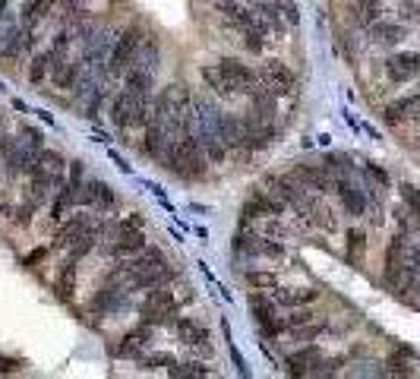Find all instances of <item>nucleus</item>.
<instances>
[{
	"mask_svg": "<svg viewBox=\"0 0 420 379\" xmlns=\"http://www.w3.org/2000/svg\"><path fill=\"white\" fill-rule=\"evenodd\" d=\"M38 159V149L29 143H13L10 139L7 155H3V171H7V180H16L22 174H32V165Z\"/></svg>",
	"mask_w": 420,
	"mask_h": 379,
	"instance_id": "6e6552de",
	"label": "nucleus"
},
{
	"mask_svg": "<svg viewBox=\"0 0 420 379\" xmlns=\"http://www.w3.org/2000/svg\"><path fill=\"white\" fill-rule=\"evenodd\" d=\"M114 202H118V196H114V190L104 180H83L79 206H98L102 212H108V209H114Z\"/></svg>",
	"mask_w": 420,
	"mask_h": 379,
	"instance_id": "f8f14e48",
	"label": "nucleus"
},
{
	"mask_svg": "<svg viewBox=\"0 0 420 379\" xmlns=\"http://www.w3.org/2000/svg\"><path fill=\"white\" fill-rule=\"evenodd\" d=\"M218 67H221V73L227 76V83L234 86L237 95H250V92L259 86V73H256L250 63L237 61V57H221Z\"/></svg>",
	"mask_w": 420,
	"mask_h": 379,
	"instance_id": "423d86ee",
	"label": "nucleus"
},
{
	"mask_svg": "<svg viewBox=\"0 0 420 379\" xmlns=\"http://www.w3.org/2000/svg\"><path fill=\"white\" fill-rule=\"evenodd\" d=\"M174 332L180 335V341L190 348H196V351H202L206 357H212V338H209V332L202 329L200 323H193V319H186V316H177V323H174Z\"/></svg>",
	"mask_w": 420,
	"mask_h": 379,
	"instance_id": "ddd939ff",
	"label": "nucleus"
},
{
	"mask_svg": "<svg viewBox=\"0 0 420 379\" xmlns=\"http://www.w3.org/2000/svg\"><path fill=\"white\" fill-rule=\"evenodd\" d=\"M149 341H152V325L143 323V325H136L133 332H127V335L120 338V345H114V357H133V360H139V354H145Z\"/></svg>",
	"mask_w": 420,
	"mask_h": 379,
	"instance_id": "4468645a",
	"label": "nucleus"
},
{
	"mask_svg": "<svg viewBox=\"0 0 420 379\" xmlns=\"http://www.w3.org/2000/svg\"><path fill=\"white\" fill-rule=\"evenodd\" d=\"M200 76H202V83H206L209 89L215 92V95H237L234 86L227 83V76L221 73L218 63H215V67H202V70H200Z\"/></svg>",
	"mask_w": 420,
	"mask_h": 379,
	"instance_id": "393cba45",
	"label": "nucleus"
},
{
	"mask_svg": "<svg viewBox=\"0 0 420 379\" xmlns=\"http://www.w3.org/2000/svg\"><path fill=\"white\" fill-rule=\"evenodd\" d=\"M149 118V98H139L133 92H120L111 102V124L118 130H130V127H143Z\"/></svg>",
	"mask_w": 420,
	"mask_h": 379,
	"instance_id": "7ed1b4c3",
	"label": "nucleus"
},
{
	"mask_svg": "<svg viewBox=\"0 0 420 379\" xmlns=\"http://www.w3.org/2000/svg\"><path fill=\"white\" fill-rule=\"evenodd\" d=\"M354 19H357V26L370 29L376 19H382V0H364V3H357V7H351Z\"/></svg>",
	"mask_w": 420,
	"mask_h": 379,
	"instance_id": "bb28decb",
	"label": "nucleus"
},
{
	"mask_svg": "<svg viewBox=\"0 0 420 379\" xmlns=\"http://www.w3.org/2000/svg\"><path fill=\"white\" fill-rule=\"evenodd\" d=\"M45 253H48V250H35V253H32V256H29V259H26V266H32V262H38V259H42Z\"/></svg>",
	"mask_w": 420,
	"mask_h": 379,
	"instance_id": "a18cd8bd",
	"label": "nucleus"
},
{
	"mask_svg": "<svg viewBox=\"0 0 420 379\" xmlns=\"http://www.w3.org/2000/svg\"><path fill=\"white\" fill-rule=\"evenodd\" d=\"M212 7L218 10L221 16H225L231 26H237V29H247V26H256V10L253 7H247V3H241V0H212Z\"/></svg>",
	"mask_w": 420,
	"mask_h": 379,
	"instance_id": "2eb2a0df",
	"label": "nucleus"
},
{
	"mask_svg": "<svg viewBox=\"0 0 420 379\" xmlns=\"http://www.w3.org/2000/svg\"><path fill=\"white\" fill-rule=\"evenodd\" d=\"M323 360V351H319L316 345H307L300 348V351H294L288 360H284V366H288L291 376H313V370H316V364Z\"/></svg>",
	"mask_w": 420,
	"mask_h": 379,
	"instance_id": "a211bd4d",
	"label": "nucleus"
},
{
	"mask_svg": "<svg viewBox=\"0 0 420 379\" xmlns=\"http://www.w3.org/2000/svg\"><path fill=\"white\" fill-rule=\"evenodd\" d=\"M420 73V51H401V54H392L386 61V76L389 83H407Z\"/></svg>",
	"mask_w": 420,
	"mask_h": 379,
	"instance_id": "9b49d317",
	"label": "nucleus"
},
{
	"mask_svg": "<svg viewBox=\"0 0 420 379\" xmlns=\"http://www.w3.org/2000/svg\"><path fill=\"white\" fill-rule=\"evenodd\" d=\"M291 174H294L300 184L310 186V190H316V193H329L332 190V171L325 165H300V161H297Z\"/></svg>",
	"mask_w": 420,
	"mask_h": 379,
	"instance_id": "dca6fc26",
	"label": "nucleus"
},
{
	"mask_svg": "<svg viewBox=\"0 0 420 379\" xmlns=\"http://www.w3.org/2000/svg\"><path fill=\"white\" fill-rule=\"evenodd\" d=\"M370 38L376 45H398L405 38V26L401 22H386V19H376L370 26Z\"/></svg>",
	"mask_w": 420,
	"mask_h": 379,
	"instance_id": "5701e85b",
	"label": "nucleus"
},
{
	"mask_svg": "<svg viewBox=\"0 0 420 379\" xmlns=\"http://www.w3.org/2000/svg\"><path fill=\"white\" fill-rule=\"evenodd\" d=\"M284 209H288V202H284L278 193H266L262 186H256L253 196H250V200L243 202L241 227H247L250 221H253V218H262V215H266V218H282Z\"/></svg>",
	"mask_w": 420,
	"mask_h": 379,
	"instance_id": "20e7f679",
	"label": "nucleus"
},
{
	"mask_svg": "<svg viewBox=\"0 0 420 379\" xmlns=\"http://www.w3.org/2000/svg\"><path fill=\"white\" fill-rule=\"evenodd\" d=\"M19 139H22V143H29V145H35V149H45V139H42V133H38V130H35V127H22V130H19Z\"/></svg>",
	"mask_w": 420,
	"mask_h": 379,
	"instance_id": "58836bf2",
	"label": "nucleus"
},
{
	"mask_svg": "<svg viewBox=\"0 0 420 379\" xmlns=\"http://www.w3.org/2000/svg\"><path fill=\"white\" fill-rule=\"evenodd\" d=\"M139 319L149 323L152 329L155 325H171L174 329V323H177V297H174V291H168L165 284L152 288L145 303L139 307Z\"/></svg>",
	"mask_w": 420,
	"mask_h": 379,
	"instance_id": "f257e3e1",
	"label": "nucleus"
},
{
	"mask_svg": "<svg viewBox=\"0 0 420 379\" xmlns=\"http://www.w3.org/2000/svg\"><path fill=\"white\" fill-rule=\"evenodd\" d=\"M313 310H307V307H294V310L284 316V323H288V329H297V325H307V323H313Z\"/></svg>",
	"mask_w": 420,
	"mask_h": 379,
	"instance_id": "c9c22d12",
	"label": "nucleus"
},
{
	"mask_svg": "<svg viewBox=\"0 0 420 379\" xmlns=\"http://www.w3.org/2000/svg\"><path fill=\"white\" fill-rule=\"evenodd\" d=\"M209 366L206 364H200V360H190V364H171L168 366V376H174V379H186V376H209Z\"/></svg>",
	"mask_w": 420,
	"mask_h": 379,
	"instance_id": "7c9ffc66",
	"label": "nucleus"
},
{
	"mask_svg": "<svg viewBox=\"0 0 420 379\" xmlns=\"http://www.w3.org/2000/svg\"><path fill=\"white\" fill-rule=\"evenodd\" d=\"M282 13H284V19H288L291 26H297V22H300V13H297V7H294V3H284V7H282Z\"/></svg>",
	"mask_w": 420,
	"mask_h": 379,
	"instance_id": "79ce46f5",
	"label": "nucleus"
},
{
	"mask_svg": "<svg viewBox=\"0 0 420 379\" xmlns=\"http://www.w3.org/2000/svg\"><path fill=\"white\" fill-rule=\"evenodd\" d=\"M108 155H111V161H114V165H118V168H120V171H124V174H133V165H127V161L120 159L118 152H108Z\"/></svg>",
	"mask_w": 420,
	"mask_h": 379,
	"instance_id": "37998d69",
	"label": "nucleus"
},
{
	"mask_svg": "<svg viewBox=\"0 0 420 379\" xmlns=\"http://www.w3.org/2000/svg\"><path fill=\"white\" fill-rule=\"evenodd\" d=\"M256 256H266V259H284V247L275 241H256Z\"/></svg>",
	"mask_w": 420,
	"mask_h": 379,
	"instance_id": "f704fd0d",
	"label": "nucleus"
},
{
	"mask_svg": "<svg viewBox=\"0 0 420 379\" xmlns=\"http://www.w3.org/2000/svg\"><path fill=\"white\" fill-rule=\"evenodd\" d=\"M259 83L266 86V89H269L275 98H284V95H291V92H294L297 76L291 73L282 61H266V63H262V70H259Z\"/></svg>",
	"mask_w": 420,
	"mask_h": 379,
	"instance_id": "39448f33",
	"label": "nucleus"
},
{
	"mask_svg": "<svg viewBox=\"0 0 420 379\" xmlns=\"http://www.w3.org/2000/svg\"><path fill=\"white\" fill-rule=\"evenodd\" d=\"M89 227H92V215H73V218L63 221V227L57 231V247H73Z\"/></svg>",
	"mask_w": 420,
	"mask_h": 379,
	"instance_id": "aec40b11",
	"label": "nucleus"
},
{
	"mask_svg": "<svg viewBox=\"0 0 420 379\" xmlns=\"http://www.w3.org/2000/svg\"><path fill=\"white\" fill-rule=\"evenodd\" d=\"M171 364H177V360H174L171 354H165V351L139 354V366H143V370H168Z\"/></svg>",
	"mask_w": 420,
	"mask_h": 379,
	"instance_id": "2f4dec72",
	"label": "nucleus"
},
{
	"mask_svg": "<svg viewBox=\"0 0 420 379\" xmlns=\"http://www.w3.org/2000/svg\"><path fill=\"white\" fill-rule=\"evenodd\" d=\"M51 63H54L51 51H45V54H35L32 63H29V83H32V86H42L45 79L51 76Z\"/></svg>",
	"mask_w": 420,
	"mask_h": 379,
	"instance_id": "c85d7f7f",
	"label": "nucleus"
},
{
	"mask_svg": "<svg viewBox=\"0 0 420 379\" xmlns=\"http://www.w3.org/2000/svg\"><path fill=\"white\" fill-rule=\"evenodd\" d=\"M417 114H420V92L417 95L398 98V102H392V104L382 108V120H386L389 127H398V124H405V120H414Z\"/></svg>",
	"mask_w": 420,
	"mask_h": 379,
	"instance_id": "f3484780",
	"label": "nucleus"
},
{
	"mask_svg": "<svg viewBox=\"0 0 420 379\" xmlns=\"http://www.w3.org/2000/svg\"><path fill=\"white\" fill-rule=\"evenodd\" d=\"M364 253H366V234L360 227H351L348 231V266L360 269L364 266Z\"/></svg>",
	"mask_w": 420,
	"mask_h": 379,
	"instance_id": "a878e982",
	"label": "nucleus"
},
{
	"mask_svg": "<svg viewBox=\"0 0 420 379\" xmlns=\"http://www.w3.org/2000/svg\"><path fill=\"white\" fill-rule=\"evenodd\" d=\"M243 32V48L250 51V54H259V51H266V32L262 29H256V26H247V29H241Z\"/></svg>",
	"mask_w": 420,
	"mask_h": 379,
	"instance_id": "473e14b6",
	"label": "nucleus"
},
{
	"mask_svg": "<svg viewBox=\"0 0 420 379\" xmlns=\"http://www.w3.org/2000/svg\"><path fill=\"white\" fill-rule=\"evenodd\" d=\"M19 360H16V357H7V354H0V373H16V370H19Z\"/></svg>",
	"mask_w": 420,
	"mask_h": 379,
	"instance_id": "a19ab883",
	"label": "nucleus"
},
{
	"mask_svg": "<svg viewBox=\"0 0 420 379\" xmlns=\"http://www.w3.org/2000/svg\"><path fill=\"white\" fill-rule=\"evenodd\" d=\"M335 193H338V200H341V206H345V212L351 215V218L366 215V193L348 177V174H341V177L335 180Z\"/></svg>",
	"mask_w": 420,
	"mask_h": 379,
	"instance_id": "9d476101",
	"label": "nucleus"
},
{
	"mask_svg": "<svg viewBox=\"0 0 420 379\" xmlns=\"http://www.w3.org/2000/svg\"><path fill=\"white\" fill-rule=\"evenodd\" d=\"M38 209V202L35 200H29L26 206H19V209H13V225H19V227H29L32 225V212Z\"/></svg>",
	"mask_w": 420,
	"mask_h": 379,
	"instance_id": "e433bc0d",
	"label": "nucleus"
},
{
	"mask_svg": "<svg viewBox=\"0 0 420 379\" xmlns=\"http://www.w3.org/2000/svg\"><path fill=\"white\" fill-rule=\"evenodd\" d=\"M124 89L133 92V95H139V98H149L152 89H155V73L133 63V67L124 73Z\"/></svg>",
	"mask_w": 420,
	"mask_h": 379,
	"instance_id": "6ab92c4d",
	"label": "nucleus"
},
{
	"mask_svg": "<svg viewBox=\"0 0 420 379\" xmlns=\"http://www.w3.org/2000/svg\"><path fill=\"white\" fill-rule=\"evenodd\" d=\"M291 332H294V338H297V341H300V338H303V341H310V338L323 335V332H325V325H323V323H316V325H310V323H307V325H297V329H291Z\"/></svg>",
	"mask_w": 420,
	"mask_h": 379,
	"instance_id": "4c0bfd02",
	"label": "nucleus"
},
{
	"mask_svg": "<svg viewBox=\"0 0 420 379\" xmlns=\"http://www.w3.org/2000/svg\"><path fill=\"white\" fill-rule=\"evenodd\" d=\"M139 250H145V234H143V227L136 225H120L114 234H111V256H136Z\"/></svg>",
	"mask_w": 420,
	"mask_h": 379,
	"instance_id": "1a4fd4ad",
	"label": "nucleus"
},
{
	"mask_svg": "<svg viewBox=\"0 0 420 379\" xmlns=\"http://www.w3.org/2000/svg\"><path fill=\"white\" fill-rule=\"evenodd\" d=\"M3 10H7V0H0V19H3Z\"/></svg>",
	"mask_w": 420,
	"mask_h": 379,
	"instance_id": "de8ad7c7",
	"label": "nucleus"
},
{
	"mask_svg": "<svg viewBox=\"0 0 420 379\" xmlns=\"http://www.w3.org/2000/svg\"><path fill=\"white\" fill-rule=\"evenodd\" d=\"M366 174H370V177L376 180L379 186H389V174L382 171V168H379V165H366Z\"/></svg>",
	"mask_w": 420,
	"mask_h": 379,
	"instance_id": "ea45409f",
	"label": "nucleus"
},
{
	"mask_svg": "<svg viewBox=\"0 0 420 379\" xmlns=\"http://www.w3.org/2000/svg\"><path fill=\"white\" fill-rule=\"evenodd\" d=\"M256 16H259L266 26H269V32L275 35H284V19H282V3L278 0H256L253 3Z\"/></svg>",
	"mask_w": 420,
	"mask_h": 379,
	"instance_id": "412c9836",
	"label": "nucleus"
},
{
	"mask_svg": "<svg viewBox=\"0 0 420 379\" xmlns=\"http://www.w3.org/2000/svg\"><path fill=\"white\" fill-rule=\"evenodd\" d=\"M407 234H411V231H401L398 227V234H395L386 247V272H382V278H386V284L392 291H398V284H401V269H405V253H407Z\"/></svg>",
	"mask_w": 420,
	"mask_h": 379,
	"instance_id": "0eeeda50",
	"label": "nucleus"
},
{
	"mask_svg": "<svg viewBox=\"0 0 420 379\" xmlns=\"http://www.w3.org/2000/svg\"><path fill=\"white\" fill-rule=\"evenodd\" d=\"M7 145H10V139L3 136V130H0V165H3V155H7Z\"/></svg>",
	"mask_w": 420,
	"mask_h": 379,
	"instance_id": "c03bdc74",
	"label": "nucleus"
},
{
	"mask_svg": "<svg viewBox=\"0 0 420 379\" xmlns=\"http://www.w3.org/2000/svg\"><path fill=\"white\" fill-rule=\"evenodd\" d=\"M414 120H417V127H420V114H417V118H414Z\"/></svg>",
	"mask_w": 420,
	"mask_h": 379,
	"instance_id": "09e8293b",
	"label": "nucleus"
},
{
	"mask_svg": "<svg viewBox=\"0 0 420 379\" xmlns=\"http://www.w3.org/2000/svg\"><path fill=\"white\" fill-rule=\"evenodd\" d=\"M0 114H3V111H0Z\"/></svg>",
	"mask_w": 420,
	"mask_h": 379,
	"instance_id": "8fccbe9b",
	"label": "nucleus"
},
{
	"mask_svg": "<svg viewBox=\"0 0 420 379\" xmlns=\"http://www.w3.org/2000/svg\"><path fill=\"white\" fill-rule=\"evenodd\" d=\"M127 225H136V227H143V218H139V215H136V212H133V215H130V218H127Z\"/></svg>",
	"mask_w": 420,
	"mask_h": 379,
	"instance_id": "49530a36",
	"label": "nucleus"
},
{
	"mask_svg": "<svg viewBox=\"0 0 420 379\" xmlns=\"http://www.w3.org/2000/svg\"><path fill=\"white\" fill-rule=\"evenodd\" d=\"M57 297L60 300H70L73 297V291H76V259H67L63 262V269H60V275H57Z\"/></svg>",
	"mask_w": 420,
	"mask_h": 379,
	"instance_id": "cd10ccee",
	"label": "nucleus"
},
{
	"mask_svg": "<svg viewBox=\"0 0 420 379\" xmlns=\"http://www.w3.org/2000/svg\"><path fill=\"white\" fill-rule=\"evenodd\" d=\"M247 284L256 291H269V288L275 291L278 278H275V272H247Z\"/></svg>",
	"mask_w": 420,
	"mask_h": 379,
	"instance_id": "72a5a7b5",
	"label": "nucleus"
},
{
	"mask_svg": "<svg viewBox=\"0 0 420 379\" xmlns=\"http://www.w3.org/2000/svg\"><path fill=\"white\" fill-rule=\"evenodd\" d=\"M145 42V32L139 26H130L124 29V32L114 38V45H111V54H108V76H120L127 73V70L133 67V61H136L139 48H143Z\"/></svg>",
	"mask_w": 420,
	"mask_h": 379,
	"instance_id": "f03ea898",
	"label": "nucleus"
},
{
	"mask_svg": "<svg viewBox=\"0 0 420 379\" xmlns=\"http://www.w3.org/2000/svg\"><path fill=\"white\" fill-rule=\"evenodd\" d=\"M54 3L57 0H26V3H22V26L35 29L42 19H48V13L54 10Z\"/></svg>",
	"mask_w": 420,
	"mask_h": 379,
	"instance_id": "b1692460",
	"label": "nucleus"
},
{
	"mask_svg": "<svg viewBox=\"0 0 420 379\" xmlns=\"http://www.w3.org/2000/svg\"><path fill=\"white\" fill-rule=\"evenodd\" d=\"M159 54H161V51H159V42L145 35V42H143V48H139V54H136V61H133V63L155 73V67H159Z\"/></svg>",
	"mask_w": 420,
	"mask_h": 379,
	"instance_id": "c756f323",
	"label": "nucleus"
},
{
	"mask_svg": "<svg viewBox=\"0 0 420 379\" xmlns=\"http://www.w3.org/2000/svg\"><path fill=\"white\" fill-rule=\"evenodd\" d=\"M275 297L278 307H307V303H313L319 297L316 288H278Z\"/></svg>",
	"mask_w": 420,
	"mask_h": 379,
	"instance_id": "4be33fe9",
	"label": "nucleus"
}]
</instances>
